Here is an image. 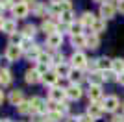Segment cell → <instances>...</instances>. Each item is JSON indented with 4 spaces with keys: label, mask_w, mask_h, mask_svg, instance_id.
<instances>
[{
    "label": "cell",
    "mask_w": 124,
    "mask_h": 122,
    "mask_svg": "<svg viewBox=\"0 0 124 122\" xmlns=\"http://www.w3.org/2000/svg\"><path fill=\"white\" fill-rule=\"evenodd\" d=\"M70 63H72V69H80V70H83V69L87 67L89 59H87V56H85L83 52L76 50L72 56H70Z\"/></svg>",
    "instance_id": "6da1fadb"
},
{
    "label": "cell",
    "mask_w": 124,
    "mask_h": 122,
    "mask_svg": "<svg viewBox=\"0 0 124 122\" xmlns=\"http://www.w3.org/2000/svg\"><path fill=\"white\" fill-rule=\"evenodd\" d=\"M119 106H120V100L115 94H109V96H106L102 100V107H104V111H108V113H115L119 109Z\"/></svg>",
    "instance_id": "7a4b0ae2"
},
{
    "label": "cell",
    "mask_w": 124,
    "mask_h": 122,
    "mask_svg": "<svg viewBox=\"0 0 124 122\" xmlns=\"http://www.w3.org/2000/svg\"><path fill=\"white\" fill-rule=\"evenodd\" d=\"M115 11H117V6L109 0V2H106V4L100 6V19H104V20L113 19V17H115Z\"/></svg>",
    "instance_id": "3957f363"
},
{
    "label": "cell",
    "mask_w": 124,
    "mask_h": 122,
    "mask_svg": "<svg viewBox=\"0 0 124 122\" xmlns=\"http://www.w3.org/2000/svg\"><path fill=\"white\" fill-rule=\"evenodd\" d=\"M87 115L91 118H102L104 115V107H102V102H89V106H87Z\"/></svg>",
    "instance_id": "277c9868"
},
{
    "label": "cell",
    "mask_w": 124,
    "mask_h": 122,
    "mask_svg": "<svg viewBox=\"0 0 124 122\" xmlns=\"http://www.w3.org/2000/svg\"><path fill=\"white\" fill-rule=\"evenodd\" d=\"M48 96H50V102L63 104V102H65V98H67V92H65V89H59V87H52L50 92H48Z\"/></svg>",
    "instance_id": "5b68a950"
},
{
    "label": "cell",
    "mask_w": 124,
    "mask_h": 122,
    "mask_svg": "<svg viewBox=\"0 0 124 122\" xmlns=\"http://www.w3.org/2000/svg\"><path fill=\"white\" fill-rule=\"evenodd\" d=\"M30 106H31V113H48L46 109V102L39 96H33L30 100Z\"/></svg>",
    "instance_id": "8992f818"
},
{
    "label": "cell",
    "mask_w": 124,
    "mask_h": 122,
    "mask_svg": "<svg viewBox=\"0 0 124 122\" xmlns=\"http://www.w3.org/2000/svg\"><path fill=\"white\" fill-rule=\"evenodd\" d=\"M46 45L50 46L52 50H59V46L63 45V33H59V31H56V33H52V35L46 37Z\"/></svg>",
    "instance_id": "52a82bcc"
},
{
    "label": "cell",
    "mask_w": 124,
    "mask_h": 122,
    "mask_svg": "<svg viewBox=\"0 0 124 122\" xmlns=\"http://www.w3.org/2000/svg\"><path fill=\"white\" fill-rule=\"evenodd\" d=\"M13 17H17V19H24V17H28V13H30V6L24 4V2H17L15 8H13Z\"/></svg>",
    "instance_id": "ba28073f"
},
{
    "label": "cell",
    "mask_w": 124,
    "mask_h": 122,
    "mask_svg": "<svg viewBox=\"0 0 124 122\" xmlns=\"http://www.w3.org/2000/svg\"><path fill=\"white\" fill-rule=\"evenodd\" d=\"M89 102H100L104 100V92H102V87L100 85H89Z\"/></svg>",
    "instance_id": "9c48e42d"
},
{
    "label": "cell",
    "mask_w": 124,
    "mask_h": 122,
    "mask_svg": "<svg viewBox=\"0 0 124 122\" xmlns=\"http://www.w3.org/2000/svg\"><path fill=\"white\" fill-rule=\"evenodd\" d=\"M65 92H67L69 100H80L82 94H83V91H82V87H80V85H69L67 89H65Z\"/></svg>",
    "instance_id": "30bf717a"
},
{
    "label": "cell",
    "mask_w": 124,
    "mask_h": 122,
    "mask_svg": "<svg viewBox=\"0 0 124 122\" xmlns=\"http://www.w3.org/2000/svg\"><path fill=\"white\" fill-rule=\"evenodd\" d=\"M21 54H22L21 46H13V45H9L8 48H6V59H8V61H17L19 57H21Z\"/></svg>",
    "instance_id": "8fae6325"
},
{
    "label": "cell",
    "mask_w": 124,
    "mask_h": 122,
    "mask_svg": "<svg viewBox=\"0 0 124 122\" xmlns=\"http://www.w3.org/2000/svg\"><path fill=\"white\" fill-rule=\"evenodd\" d=\"M111 67H113V59H109V57H98L96 59V69L100 72H106V70H111Z\"/></svg>",
    "instance_id": "7c38bea8"
},
{
    "label": "cell",
    "mask_w": 124,
    "mask_h": 122,
    "mask_svg": "<svg viewBox=\"0 0 124 122\" xmlns=\"http://www.w3.org/2000/svg\"><path fill=\"white\" fill-rule=\"evenodd\" d=\"M96 19H98V17H94L91 11H85V13H82V17H80V22L83 24V28H93Z\"/></svg>",
    "instance_id": "4fadbf2b"
},
{
    "label": "cell",
    "mask_w": 124,
    "mask_h": 122,
    "mask_svg": "<svg viewBox=\"0 0 124 122\" xmlns=\"http://www.w3.org/2000/svg\"><path fill=\"white\" fill-rule=\"evenodd\" d=\"M69 80H70V85H80L83 80V72L80 69H70L69 72Z\"/></svg>",
    "instance_id": "5bb4252c"
},
{
    "label": "cell",
    "mask_w": 124,
    "mask_h": 122,
    "mask_svg": "<svg viewBox=\"0 0 124 122\" xmlns=\"http://www.w3.org/2000/svg\"><path fill=\"white\" fill-rule=\"evenodd\" d=\"M24 102V94H22L21 89H15V91L9 92V104L11 106H21Z\"/></svg>",
    "instance_id": "9a60e30c"
},
{
    "label": "cell",
    "mask_w": 124,
    "mask_h": 122,
    "mask_svg": "<svg viewBox=\"0 0 124 122\" xmlns=\"http://www.w3.org/2000/svg\"><path fill=\"white\" fill-rule=\"evenodd\" d=\"M24 80H26V83H37V81L43 80V76L37 72V69H30V70H26Z\"/></svg>",
    "instance_id": "2e32d148"
},
{
    "label": "cell",
    "mask_w": 124,
    "mask_h": 122,
    "mask_svg": "<svg viewBox=\"0 0 124 122\" xmlns=\"http://www.w3.org/2000/svg\"><path fill=\"white\" fill-rule=\"evenodd\" d=\"M43 83H45V85H48L52 89V87H56L57 85V81H59V78H57V74L56 72H46V74H45V76H43Z\"/></svg>",
    "instance_id": "e0dca14e"
},
{
    "label": "cell",
    "mask_w": 124,
    "mask_h": 122,
    "mask_svg": "<svg viewBox=\"0 0 124 122\" xmlns=\"http://www.w3.org/2000/svg\"><path fill=\"white\" fill-rule=\"evenodd\" d=\"M104 74L100 70H94V72H91L89 74V85H100L102 87V83H104Z\"/></svg>",
    "instance_id": "ac0fdd59"
},
{
    "label": "cell",
    "mask_w": 124,
    "mask_h": 122,
    "mask_svg": "<svg viewBox=\"0 0 124 122\" xmlns=\"http://www.w3.org/2000/svg\"><path fill=\"white\" fill-rule=\"evenodd\" d=\"M70 45L74 46V48H87V37L83 35H74L70 37Z\"/></svg>",
    "instance_id": "d6986e66"
},
{
    "label": "cell",
    "mask_w": 124,
    "mask_h": 122,
    "mask_svg": "<svg viewBox=\"0 0 124 122\" xmlns=\"http://www.w3.org/2000/svg\"><path fill=\"white\" fill-rule=\"evenodd\" d=\"M41 30L45 31V33H48V35H52V33H56V31H57V24L54 22V20H43Z\"/></svg>",
    "instance_id": "ffe728a7"
},
{
    "label": "cell",
    "mask_w": 124,
    "mask_h": 122,
    "mask_svg": "<svg viewBox=\"0 0 124 122\" xmlns=\"http://www.w3.org/2000/svg\"><path fill=\"white\" fill-rule=\"evenodd\" d=\"M69 33H70V37L74 35H82L83 33V24L78 20V22H72V24H69Z\"/></svg>",
    "instance_id": "44dd1931"
},
{
    "label": "cell",
    "mask_w": 124,
    "mask_h": 122,
    "mask_svg": "<svg viewBox=\"0 0 124 122\" xmlns=\"http://www.w3.org/2000/svg\"><path fill=\"white\" fill-rule=\"evenodd\" d=\"M70 69L72 67H69L67 63H61V65H57L56 67V74H57V78H69V72H70Z\"/></svg>",
    "instance_id": "7402d4cb"
},
{
    "label": "cell",
    "mask_w": 124,
    "mask_h": 122,
    "mask_svg": "<svg viewBox=\"0 0 124 122\" xmlns=\"http://www.w3.org/2000/svg\"><path fill=\"white\" fill-rule=\"evenodd\" d=\"M87 37V48H91V50H96L100 46V39L96 33H91V35H85Z\"/></svg>",
    "instance_id": "603a6c76"
},
{
    "label": "cell",
    "mask_w": 124,
    "mask_h": 122,
    "mask_svg": "<svg viewBox=\"0 0 124 122\" xmlns=\"http://www.w3.org/2000/svg\"><path fill=\"white\" fill-rule=\"evenodd\" d=\"M91 31L96 33V35L102 33V31H106V20H104V19H96V20H94V24H93V28H91Z\"/></svg>",
    "instance_id": "cb8c5ba5"
},
{
    "label": "cell",
    "mask_w": 124,
    "mask_h": 122,
    "mask_svg": "<svg viewBox=\"0 0 124 122\" xmlns=\"http://www.w3.org/2000/svg\"><path fill=\"white\" fill-rule=\"evenodd\" d=\"M59 20H61L63 24H72V22H74V13H72V9L63 11L61 15H59Z\"/></svg>",
    "instance_id": "d4e9b609"
},
{
    "label": "cell",
    "mask_w": 124,
    "mask_h": 122,
    "mask_svg": "<svg viewBox=\"0 0 124 122\" xmlns=\"http://www.w3.org/2000/svg\"><path fill=\"white\" fill-rule=\"evenodd\" d=\"M31 9H33V13H35L37 17H45V15H46V4H39V2H35V4L31 6Z\"/></svg>",
    "instance_id": "484cf974"
},
{
    "label": "cell",
    "mask_w": 124,
    "mask_h": 122,
    "mask_svg": "<svg viewBox=\"0 0 124 122\" xmlns=\"http://www.w3.org/2000/svg\"><path fill=\"white\" fill-rule=\"evenodd\" d=\"M2 31H6V33L13 35V33L17 31V22H15V20H6V22H4V28H2Z\"/></svg>",
    "instance_id": "4316f807"
},
{
    "label": "cell",
    "mask_w": 124,
    "mask_h": 122,
    "mask_svg": "<svg viewBox=\"0 0 124 122\" xmlns=\"http://www.w3.org/2000/svg\"><path fill=\"white\" fill-rule=\"evenodd\" d=\"M0 81H2V85H9L11 83V72L8 69H0Z\"/></svg>",
    "instance_id": "83f0119b"
},
{
    "label": "cell",
    "mask_w": 124,
    "mask_h": 122,
    "mask_svg": "<svg viewBox=\"0 0 124 122\" xmlns=\"http://www.w3.org/2000/svg\"><path fill=\"white\" fill-rule=\"evenodd\" d=\"M35 33H37V28H35L33 24H26V26H24V30H22V35L28 37V39H31Z\"/></svg>",
    "instance_id": "f1b7e54d"
},
{
    "label": "cell",
    "mask_w": 124,
    "mask_h": 122,
    "mask_svg": "<svg viewBox=\"0 0 124 122\" xmlns=\"http://www.w3.org/2000/svg\"><path fill=\"white\" fill-rule=\"evenodd\" d=\"M39 54H41V48H39V46H33V48H31V50L30 52H26V57H28V59H33V61H37V59H39Z\"/></svg>",
    "instance_id": "f546056e"
},
{
    "label": "cell",
    "mask_w": 124,
    "mask_h": 122,
    "mask_svg": "<svg viewBox=\"0 0 124 122\" xmlns=\"http://www.w3.org/2000/svg\"><path fill=\"white\" fill-rule=\"evenodd\" d=\"M17 111L21 113V115H28V113H31V106H30V100H28V102H22L21 106H17Z\"/></svg>",
    "instance_id": "4dcf8cb0"
},
{
    "label": "cell",
    "mask_w": 124,
    "mask_h": 122,
    "mask_svg": "<svg viewBox=\"0 0 124 122\" xmlns=\"http://www.w3.org/2000/svg\"><path fill=\"white\" fill-rule=\"evenodd\" d=\"M111 70H115L117 74L124 72V59H113V67H111Z\"/></svg>",
    "instance_id": "1f68e13d"
},
{
    "label": "cell",
    "mask_w": 124,
    "mask_h": 122,
    "mask_svg": "<svg viewBox=\"0 0 124 122\" xmlns=\"http://www.w3.org/2000/svg\"><path fill=\"white\" fill-rule=\"evenodd\" d=\"M22 39H24V35H22V33H13V35L9 37V45H13V46H21Z\"/></svg>",
    "instance_id": "d6a6232c"
},
{
    "label": "cell",
    "mask_w": 124,
    "mask_h": 122,
    "mask_svg": "<svg viewBox=\"0 0 124 122\" xmlns=\"http://www.w3.org/2000/svg\"><path fill=\"white\" fill-rule=\"evenodd\" d=\"M33 41L31 39H28V37H24V39H22V43H21V50H24V52H30L31 48H33Z\"/></svg>",
    "instance_id": "836d02e7"
},
{
    "label": "cell",
    "mask_w": 124,
    "mask_h": 122,
    "mask_svg": "<svg viewBox=\"0 0 124 122\" xmlns=\"http://www.w3.org/2000/svg\"><path fill=\"white\" fill-rule=\"evenodd\" d=\"M61 63H65V56H63V52H56L54 56H52V65H61Z\"/></svg>",
    "instance_id": "e575fe53"
},
{
    "label": "cell",
    "mask_w": 124,
    "mask_h": 122,
    "mask_svg": "<svg viewBox=\"0 0 124 122\" xmlns=\"http://www.w3.org/2000/svg\"><path fill=\"white\" fill-rule=\"evenodd\" d=\"M37 61H39V63H45V65H52V56H50V54H46V52H41Z\"/></svg>",
    "instance_id": "d590c367"
},
{
    "label": "cell",
    "mask_w": 124,
    "mask_h": 122,
    "mask_svg": "<svg viewBox=\"0 0 124 122\" xmlns=\"http://www.w3.org/2000/svg\"><path fill=\"white\" fill-rule=\"evenodd\" d=\"M104 74V80L106 81H117V78H119V74L115 70H106V72H102Z\"/></svg>",
    "instance_id": "8d00e7d4"
},
{
    "label": "cell",
    "mask_w": 124,
    "mask_h": 122,
    "mask_svg": "<svg viewBox=\"0 0 124 122\" xmlns=\"http://www.w3.org/2000/svg\"><path fill=\"white\" fill-rule=\"evenodd\" d=\"M78 122H94V118H91L87 113H83V115H80V117H78Z\"/></svg>",
    "instance_id": "74e56055"
},
{
    "label": "cell",
    "mask_w": 124,
    "mask_h": 122,
    "mask_svg": "<svg viewBox=\"0 0 124 122\" xmlns=\"http://www.w3.org/2000/svg\"><path fill=\"white\" fill-rule=\"evenodd\" d=\"M111 122H124V115H113Z\"/></svg>",
    "instance_id": "f35d334b"
},
{
    "label": "cell",
    "mask_w": 124,
    "mask_h": 122,
    "mask_svg": "<svg viewBox=\"0 0 124 122\" xmlns=\"http://www.w3.org/2000/svg\"><path fill=\"white\" fill-rule=\"evenodd\" d=\"M117 9H119L120 13H124V0H119V4H117Z\"/></svg>",
    "instance_id": "ab89813d"
},
{
    "label": "cell",
    "mask_w": 124,
    "mask_h": 122,
    "mask_svg": "<svg viewBox=\"0 0 124 122\" xmlns=\"http://www.w3.org/2000/svg\"><path fill=\"white\" fill-rule=\"evenodd\" d=\"M117 83L124 85V72H120V74H119V78H117Z\"/></svg>",
    "instance_id": "60d3db41"
},
{
    "label": "cell",
    "mask_w": 124,
    "mask_h": 122,
    "mask_svg": "<svg viewBox=\"0 0 124 122\" xmlns=\"http://www.w3.org/2000/svg\"><path fill=\"white\" fill-rule=\"evenodd\" d=\"M63 122H78V117H67Z\"/></svg>",
    "instance_id": "b9f144b4"
},
{
    "label": "cell",
    "mask_w": 124,
    "mask_h": 122,
    "mask_svg": "<svg viewBox=\"0 0 124 122\" xmlns=\"http://www.w3.org/2000/svg\"><path fill=\"white\" fill-rule=\"evenodd\" d=\"M50 2H52V6H59L61 2H65V0H50Z\"/></svg>",
    "instance_id": "7bdbcfd3"
},
{
    "label": "cell",
    "mask_w": 124,
    "mask_h": 122,
    "mask_svg": "<svg viewBox=\"0 0 124 122\" xmlns=\"http://www.w3.org/2000/svg\"><path fill=\"white\" fill-rule=\"evenodd\" d=\"M93 2H96V4L102 6V4H106V2H109V0H93Z\"/></svg>",
    "instance_id": "ee69618b"
},
{
    "label": "cell",
    "mask_w": 124,
    "mask_h": 122,
    "mask_svg": "<svg viewBox=\"0 0 124 122\" xmlns=\"http://www.w3.org/2000/svg\"><path fill=\"white\" fill-rule=\"evenodd\" d=\"M21 2H24V4H28V6H30V2H31V6H33V2H35V0H21Z\"/></svg>",
    "instance_id": "f6af8a7d"
},
{
    "label": "cell",
    "mask_w": 124,
    "mask_h": 122,
    "mask_svg": "<svg viewBox=\"0 0 124 122\" xmlns=\"http://www.w3.org/2000/svg\"><path fill=\"white\" fill-rule=\"evenodd\" d=\"M4 22H6V20L2 19V17H0V30H2V28H4Z\"/></svg>",
    "instance_id": "bcb514c9"
},
{
    "label": "cell",
    "mask_w": 124,
    "mask_h": 122,
    "mask_svg": "<svg viewBox=\"0 0 124 122\" xmlns=\"http://www.w3.org/2000/svg\"><path fill=\"white\" fill-rule=\"evenodd\" d=\"M2 102H4V92L0 91V104H2Z\"/></svg>",
    "instance_id": "7dc6e473"
},
{
    "label": "cell",
    "mask_w": 124,
    "mask_h": 122,
    "mask_svg": "<svg viewBox=\"0 0 124 122\" xmlns=\"http://www.w3.org/2000/svg\"><path fill=\"white\" fill-rule=\"evenodd\" d=\"M120 109H122V115H124V102L120 104Z\"/></svg>",
    "instance_id": "c3c4849f"
},
{
    "label": "cell",
    "mask_w": 124,
    "mask_h": 122,
    "mask_svg": "<svg viewBox=\"0 0 124 122\" xmlns=\"http://www.w3.org/2000/svg\"><path fill=\"white\" fill-rule=\"evenodd\" d=\"M0 122H11V120H9V118H4V120H0Z\"/></svg>",
    "instance_id": "681fc988"
},
{
    "label": "cell",
    "mask_w": 124,
    "mask_h": 122,
    "mask_svg": "<svg viewBox=\"0 0 124 122\" xmlns=\"http://www.w3.org/2000/svg\"><path fill=\"white\" fill-rule=\"evenodd\" d=\"M111 2H119V0H111Z\"/></svg>",
    "instance_id": "f907efd6"
}]
</instances>
